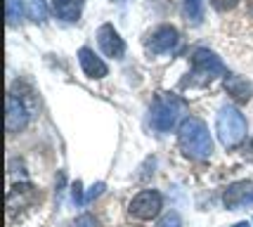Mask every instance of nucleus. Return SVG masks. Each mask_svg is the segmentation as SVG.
<instances>
[{"instance_id": "obj_1", "label": "nucleus", "mask_w": 253, "mask_h": 227, "mask_svg": "<svg viewBox=\"0 0 253 227\" xmlns=\"http://www.w3.org/2000/svg\"><path fill=\"white\" fill-rule=\"evenodd\" d=\"M177 140H180V147L187 154L189 159H197V161H204L213 154V140H211V133L206 128V123L201 119H194L189 116L180 123V130H177Z\"/></svg>"}, {"instance_id": "obj_2", "label": "nucleus", "mask_w": 253, "mask_h": 227, "mask_svg": "<svg viewBox=\"0 0 253 227\" xmlns=\"http://www.w3.org/2000/svg\"><path fill=\"white\" fill-rule=\"evenodd\" d=\"M215 130H218V140L227 149H234L246 137V119L239 114V109L222 107L218 114V121H215Z\"/></svg>"}, {"instance_id": "obj_3", "label": "nucleus", "mask_w": 253, "mask_h": 227, "mask_svg": "<svg viewBox=\"0 0 253 227\" xmlns=\"http://www.w3.org/2000/svg\"><path fill=\"white\" fill-rule=\"evenodd\" d=\"M182 99L175 97V95H170V92H161V95H156L154 104H152V128H156L159 133H168V130H173V126L177 123V116L182 114Z\"/></svg>"}, {"instance_id": "obj_4", "label": "nucleus", "mask_w": 253, "mask_h": 227, "mask_svg": "<svg viewBox=\"0 0 253 227\" xmlns=\"http://www.w3.org/2000/svg\"><path fill=\"white\" fill-rule=\"evenodd\" d=\"M225 74H227V69H225L218 54H213L211 50H204V47L194 50V54H192V74H189L194 83L204 86V83H211L215 76Z\"/></svg>"}, {"instance_id": "obj_5", "label": "nucleus", "mask_w": 253, "mask_h": 227, "mask_svg": "<svg viewBox=\"0 0 253 227\" xmlns=\"http://www.w3.org/2000/svg\"><path fill=\"white\" fill-rule=\"evenodd\" d=\"M161 204H164V199H161L159 192H154V189H144V192H140V194L130 201V208H128V211H130L132 218L152 220V218L159 216Z\"/></svg>"}, {"instance_id": "obj_6", "label": "nucleus", "mask_w": 253, "mask_h": 227, "mask_svg": "<svg viewBox=\"0 0 253 227\" xmlns=\"http://www.w3.org/2000/svg\"><path fill=\"white\" fill-rule=\"evenodd\" d=\"M177 41H180V33H177L175 26L164 24V26H159V29L152 31L149 41H147V47L154 54H164V52H170L177 45Z\"/></svg>"}, {"instance_id": "obj_7", "label": "nucleus", "mask_w": 253, "mask_h": 227, "mask_svg": "<svg viewBox=\"0 0 253 227\" xmlns=\"http://www.w3.org/2000/svg\"><path fill=\"white\" fill-rule=\"evenodd\" d=\"M222 201L227 208L237 211V208H244V206L253 204V182L249 180H239V182H232L225 194H222Z\"/></svg>"}, {"instance_id": "obj_8", "label": "nucleus", "mask_w": 253, "mask_h": 227, "mask_svg": "<svg viewBox=\"0 0 253 227\" xmlns=\"http://www.w3.org/2000/svg\"><path fill=\"white\" fill-rule=\"evenodd\" d=\"M97 43L102 47V52L107 57H114V59H121L123 52H126V43L119 36V31L111 26V24H102L97 31Z\"/></svg>"}, {"instance_id": "obj_9", "label": "nucleus", "mask_w": 253, "mask_h": 227, "mask_svg": "<svg viewBox=\"0 0 253 227\" xmlns=\"http://www.w3.org/2000/svg\"><path fill=\"white\" fill-rule=\"evenodd\" d=\"M7 133H19V130L26 128V123H29V109L24 107V102L17 95H7Z\"/></svg>"}, {"instance_id": "obj_10", "label": "nucleus", "mask_w": 253, "mask_h": 227, "mask_svg": "<svg viewBox=\"0 0 253 227\" xmlns=\"http://www.w3.org/2000/svg\"><path fill=\"white\" fill-rule=\"evenodd\" d=\"M78 62H81V69L85 71V76H90V78H104V76L109 74L107 64L90 47H81L78 50Z\"/></svg>"}, {"instance_id": "obj_11", "label": "nucleus", "mask_w": 253, "mask_h": 227, "mask_svg": "<svg viewBox=\"0 0 253 227\" xmlns=\"http://www.w3.org/2000/svg\"><path fill=\"white\" fill-rule=\"evenodd\" d=\"M225 88H227V92L232 95V99L239 102V104L249 102L253 95V86L246 78H239V76H227L225 78Z\"/></svg>"}, {"instance_id": "obj_12", "label": "nucleus", "mask_w": 253, "mask_h": 227, "mask_svg": "<svg viewBox=\"0 0 253 227\" xmlns=\"http://www.w3.org/2000/svg\"><path fill=\"white\" fill-rule=\"evenodd\" d=\"M83 2L85 0H52V10L64 22H76L83 12Z\"/></svg>"}, {"instance_id": "obj_13", "label": "nucleus", "mask_w": 253, "mask_h": 227, "mask_svg": "<svg viewBox=\"0 0 253 227\" xmlns=\"http://www.w3.org/2000/svg\"><path fill=\"white\" fill-rule=\"evenodd\" d=\"M182 12L192 24H199L201 17H204V0H185L182 5Z\"/></svg>"}, {"instance_id": "obj_14", "label": "nucleus", "mask_w": 253, "mask_h": 227, "mask_svg": "<svg viewBox=\"0 0 253 227\" xmlns=\"http://www.w3.org/2000/svg\"><path fill=\"white\" fill-rule=\"evenodd\" d=\"M26 14L33 22H45V17H47L45 0H26Z\"/></svg>"}, {"instance_id": "obj_15", "label": "nucleus", "mask_w": 253, "mask_h": 227, "mask_svg": "<svg viewBox=\"0 0 253 227\" xmlns=\"http://www.w3.org/2000/svg\"><path fill=\"white\" fill-rule=\"evenodd\" d=\"M22 14H24L22 0H7V22H10V26L19 22V19H22Z\"/></svg>"}, {"instance_id": "obj_16", "label": "nucleus", "mask_w": 253, "mask_h": 227, "mask_svg": "<svg viewBox=\"0 0 253 227\" xmlns=\"http://www.w3.org/2000/svg\"><path fill=\"white\" fill-rule=\"evenodd\" d=\"M211 5L218 12H227V10H232V7H237L239 0H211Z\"/></svg>"}, {"instance_id": "obj_17", "label": "nucleus", "mask_w": 253, "mask_h": 227, "mask_svg": "<svg viewBox=\"0 0 253 227\" xmlns=\"http://www.w3.org/2000/svg\"><path fill=\"white\" fill-rule=\"evenodd\" d=\"M156 227H182V223H180V216H177V213H168V216L161 218V223Z\"/></svg>"}, {"instance_id": "obj_18", "label": "nucleus", "mask_w": 253, "mask_h": 227, "mask_svg": "<svg viewBox=\"0 0 253 227\" xmlns=\"http://www.w3.org/2000/svg\"><path fill=\"white\" fill-rule=\"evenodd\" d=\"M104 192V182H97V184H92V189H90L88 194H85V204H90L92 199H97L99 194Z\"/></svg>"}, {"instance_id": "obj_19", "label": "nucleus", "mask_w": 253, "mask_h": 227, "mask_svg": "<svg viewBox=\"0 0 253 227\" xmlns=\"http://www.w3.org/2000/svg\"><path fill=\"white\" fill-rule=\"evenodd\" d=\"M74 227H97V220H95L92 216H81Z\"/></svg>"}, {"instance_id": "obj_20", "label": "nucleus", "mask_w": 253, "mask_h": 227, "mask_svg": "<svg viewBox=\"0 0 253 227\" xmlns=\"http://www.w3.org/2000/svg\"><path fill=\"white\" fill-rule=\"evenodd\" d=\"M71 189H74V192H71V194H74V201H76V204H85V196L81 194V189H83V187H81V180H76Z\"/></svg>"}, {"instance_id": "obj_21", "label": "nucleus", "mask_w": 253, "mask_h": 227, "mask_svg": "<svg viewBox=\"0 0 253 227\" xmlns=\"http://www.w3.org/2000/svg\"><path fill=\"white\" fill-rule=\"evenodd\" d=\"M232 227H251V225H249V223L244 220V223H237V225H232Z\"/></svg>"}, {"instance_id": "obj_22", "label": "nucleus", "mask_w": 253, "mask_h": 227, "mask_svg": "<svg viewBox=\"0 0 253 227\" xmlns=\"http://www.w3.org/2000/svg\"><path fill=\"white\" fill-rule=\"evenodd\" d=\"M249 14L253 17V0H249Z\"/></svg>"}]
</instances>
